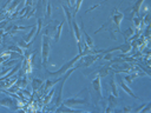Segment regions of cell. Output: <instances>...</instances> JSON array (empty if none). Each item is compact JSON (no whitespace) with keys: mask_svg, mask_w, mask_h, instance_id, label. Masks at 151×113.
<instances>
[{"mask_svg":"<svg viewBox=\"0 0 151 113\" xmlns=\"http://www.w3.org/2000/svg\"><path fill=\"white\" fill-rule=\"evenodd\" d=\"M104 55H101L100 53H96V54H86V55H81L79 58V60L74 64V66H77L78 68L80 67H90L92 64H94V61L101 59Z\"/></svg>","mask_w":151,"mask_h":113,"instance_id":"1","label":"cell"},{"mask_svg":"<svg viewBox=\"0 0 151 113\" xmlns=\"http://www.w3.org/2000/svg\"><path fill=\"white\" fill-rule=\"evenodd\" d=\"M81 56V54H78V55H76L74 58H72L70 61H67L66 64H64L58 71H55V72H52V71H48V69H46V73L48 74V75H51V77H58V75H63L64 73H66V71H68L70 68H72L73 66H74V64L79 60V58Z\"/></svg>","mask_w":151,"mask_h":113,"instance_id":"2","label":"cell"},{"mask_svg":"<svg viewBox=\"0 0 151 113\" xmlns=\"http://www.w3.org/2000/svg\"><path fill=\"white\" fill-rule=\"evenodd\" d=\"M41 61H42V66L46 65L47 60H48V55H50V39L47 35H42L41 36Z\"/></svg>","mask_w":151,"mask_h":113,"instance_id":"3","label":"cell"},{"mask_svg":"<svg viewBox=\"0 0 151 113\" xmlns=\"http://www.w3.org/2000/svg\"><path fill=\"white\" fill-rule=\"evenodd\" d=\"M110 19H111L112 24L114 25L117 32L122 33V31H120L119 28H120V24H122V21H123V19H124V14H123L118 8H113V11H112V13H111V15H110Z\"/></svg>","mask_w":151,"mask_h":113,"instance_id":"4","label":"cell"},{"mask_svg":"<svg viewBox=\"0 0 151 113\" xmlns=\"http://www.w3.org/2000/svg\"><path fill=\"white\" fill-rule=\"evenodd\" d=\"M84 91H85V89L80 91V92H79L78 94H76V97H73V98H68V99L64 100V104H65L66 106H73V105H86V104H87V99H85V98H80V97H81V94L84 93Z\"/></svg>","mask_w":151,"mask_h":113,"instance_id":"5","label":"cell"},{"mask_svg":"<svg viewBox=\"0 0 151 113\" xmlns=\"http://www.w3.org/2000/svg\"><path fill=\"white\" fill-rule=\"evenodd\" d=\"M116 74H117V81H118V85L120 86V88H122L126 94H129L130 97H132V98H134V99H137V100H140V98H138V97L130 89V87L124 82V80L120 78V75H118V73H116Z\"/></svg>","mask_w":151,"mask_h":113,"instance_id":"6","label":"cell"},{"mask_svg":"<svg viewBox=\"0 0 151 113\" xmlns=\"http://www.w3.org/2000/svg\"><path fill=\"white\" fill-rule=\"evenodd\" d=\"M17 100L18 99H12V98H8V97H5L2 99H0V106H5L9 109H17L18 106H17Z\"/></svg>","mask_w":151,"mask_h":113,"instance_id":"7","label":"cell"},{"mask_svg":"<svg viewBox=\"0 0 151 113\" xmlns=\"http://www.w3.org/2000/svg\"><path fill=\"white\" fill-rule=\"evenodd\" d=\"M143 2H144V0H137V1L132 5L131 8H127V9H131V12H130V14H129V16H127L129 20H132V18H134L136 14L139 15V12H140V9H142Z\"/></svg>","mask_w":151,"mask_h":113,"instance_id":"8","label":"cell"},{"mask_svg":"<svg viewBox=\"0 0 151 113\" xmlns=\"http://www.w3.org/2000/svg\"><path fill=\"white\" fill-rule=\"evenodd\" d=\"M57 25H59V21H57V20H50V21L47 22L46 27H45V32H44V34L47 35L48 38H50L51 35H53L54 32H55Z\"/></svg>","mask_w":151,"mask_h":113,"instance_id":"9","label":"cell"},{"mask_svg":"<svg viewBox=\"0 0 151 113\" xmlns=\"http://www.w3.org/2000/svg\"><path fill=\"white\" fill-rule=\"evenodd\" d=\"M101 78L99 77V75H97L93 80H92V87H93V89H94V92L98 94V97H99V99H101L103 98V92H101Z\"/></svg>","mask_w":151,"mask_h":113,"instance_id":"10","label":"cell"},{"mask_svg":"<svg viewBox=\"0 0 151 113\" xmlns=\"http://www.w3.org/2000/svg\"><path fill=\"white\" fill-rule=\"evenodd\" d=\"M63 9H64V13H65V16H66V20L68 22V27H70V31L72 29V20H73V15H72V12H71V8L66 5H61Z\"/></svg>","mask_w":151,"mask_h":113,"instance_id":"11","label":"cell"},{"mask_svg":"<svg viewBox=\"0 0 151 113\" xmlns=\"http://www.w3.org/2000/svg\"><path fill=\"white\" fill-rule=\"evenodd\" d=\"M107 100H109V107L105 109V112H111V111H113V108H114V107L117 106V104H118L117 97H114L113 94H110L109 98H107Z\"/></svg>","mask_w":151,"mask_h":113,"instance_id":"12","label":"cell"},{"mask_svg":"<svg viewBox=\"0 0 151 113\" xmlns=\"http://www.w3.org/2000/svg\"><path fill=\"white\" fill-rule=\"evenodd\" d=\"M64 24H65V19H64L63 21H60V22H59V26L55 28V32H54V34H53V40H54V42H58V41H59V39H60V34H61V29H63Z\"/></svg>","mask_w":151,"mask_h":113,"instance_id":"13","label":"cell"},{"mask_svg":"<svg viewBox=\"0 0 151 113\" xmlns=\"http://www.w3.org/2000/svg\"><path fill=\"white\" fill-rule=\"evenodd\" d=\"M72 29H73V32H74V35H76L77 41H79V40L81 39V31H80V28H79V26H78V24L76 22L74 19L72 20Z\"/></svg>","mask_w":151,"mask_h":113,"instance_id":"14","label":"cell"},{"mask_svg":"<svg viewBox=\"0 0 151 113\" xmlns=\"http://www.w3.org/2000/svg\"><path fill=\"white\" fill-rule=\"evenodd\" d=\"M35 33H37V25L32 26V29H31V32H29L28 34H26V35H24V36H22L24 41H26V42H31V41L33 40V36L35 35Z\"/></svg>","mask_w":151,"mask_h":113,"instance_id":"15","label":"cell"},{"mask_svg":"<svg viewBox=\"0 0 151 113\" xmlns=\"http://www.w3.org/2000/svg\"><path fill=\"white\" fill-rule=\"evenodd\" d=\"M111 71V67H109V66H101L97 72H96V74L97 75H99L100 78H105L106 75H109V72Z\"/></svg>","mask_w":151,"mask_h":113,"instance_id":"16","label":"cell"},{"mask_svg":"<svg viewBox=\"0 0 151 113\" xmlns=\"http://www.w3.org/2000/svg\"><path fill=\"white\" fill-rule=\"evenodd\" d=\"M42 84H44L42 79H38V78L32 79V82H31L32 88H33V91H34V92H35V91H38V89H39V88L42 86Z\"/></svg>","mask_w":151,"mask_h":113,"instance_id":"17","label":"cell"},{"mask_svg":"<svg viewBox=\"0 0 151 113\" xmlns=\"http://www.w3.org/2000/svg\"><path fill=\"white\" fill-rule=\"evenodd\" d=\"M133 33H134V29H133L132 27H127L124 32H122V34H123L124 38H125V41H129V40L131 39V36L133 35Z\"/></svg>","mask_w":151,"mask_h":113,"instance_id":"18","label":"cell"},{"mask_svg":"<svg viewBox=\"0 0 151 113\" xmlns=\"http://www.w3.org/2000/svg\"><path fill=\"white\" fill-rule=\"evenodd\" d=\"M110 88H111V92H112V94L114 95V97H117L118 98V88H117V82H116V80L112 78V79H110Z\"/></svg>","mask_w":151,"mask_h":113,"instance_id":"19","label":"cell"},{"mask_svg":"<svg viewBox=\"0 0 151 113\" xmlns=\"http://www.w3.org/2000/svg\"><path fill=\"white\" fill-rule=\"evenodd\" d=\"M57 112H79V111H77V109H73V108H70L68 106H66L65 104H60V107H58L57 108Z\"/></svg>","mask_w":151,"mask_h":113,"instance_id":"20","label":"cell"},{"mask_svg":"<svg viewBox=\"0 0 151 113\" xmlns=\"http://www.w3.org/2000/svg\"><path fill=\"white\" fill-rule=\"evenodd\" d=\"M81 4H83V0H76L74 7H73V8H71V9H72V15H73V16H74V15L78 13V11L80 9V6H81Z\"/></svg>","mask_w":151,"mask_h":113,"instance_id":"21","label":"cell"},{"mask_svg":"<svg viewBox=\"0 0 151 113\" xmlns=\"http://www.w3.org/2000/svg\"><path fill=\"white\" fill-rule=\"evenodd\" d=\"M60 79L61 78H57V80H46V82H45V91H47L50 87H52L53 85H55L57 82H59Z\"/></svg>","mask_w":151,"mask_h":113,"instance_id":"22","label":"cell"},{"mask_svg":"<svg viewBox=\"0 0 151 113\" xmlns=\"http://www.w3.org/2000/svg\"><path fill=\"white\" fill-rule=\"evenodd\" d=\"M131 21H133V24H134V28L136 29H140V31H143L142 28H140V24H143L142 22V19L138 16V18H132V20Z\"/></svg>","mask_w":151,"mask_h":113,"instance_id":"23","label":"cell"},{"mask_svg":"<svg viewBox=\"0 0 151 113\" xmlns=\"http://www.w3.org/2000/svg\"><path fill=\"white\" fill-rule=\"evenodd\" d=\"M7 49L8 51H12V52H18L19 54H24V51L21 49V47H19V46H7Z\"/></svg>","mask_w":151,"mask_h":113,"instance_id":"24","label":"cell"},{"mask_svg":"<svg viewBox=\"0 0 151 113\" xmlns=\"http://www.w3.org/2000/svg\"><path fill=\"white\" fill-rule=\"evenodd\" d=\"M19 60H17V59H13V60H9V59H7L6 61H4L1 65H2V67H11L12 65H14V64H17Z\"/></svg>","mask_w":151,"mask_h":113,"instance_id":"25","label":"cell"},{"mask_svg":"<svg viewBox=\"0 0 151 113\" xmlns=\"http://www.w3.org/2000/svg\"><path fill=\"white\" fill-rule=\"evenodd\" d=\"M53 93H54V88H52L51 92L48 93V95L45 98V100H44V105H48V104H50V101H51V99H52V97H53Z\"/></svg>","mask_w":151,"mask_h":113,"instance_id":"26","label":"cell"},{"mask_svg":"<svg viewBox=\"0 0 151 113\" xmlns=\"http://www.w3.org/2000/svg\"><path fill=\"white\" fill-rule=\"evenodd\" d=\"M150 109H151V102H146L140 111L142 112H150Z\"/></svg>","mask_w":151,"mask_h":113,"instance_id":"27","label":"cell"},{"mask_svg":"<svg viewBox=\"0 0 151 113\" xmlns=\"http://www.w3.org/2000/svg\"><path fill=\"white\" fill-rule=\"evenodd\" d=\"M8 21H9V19H4V20H1V21H0V29H4V28L8 25Z\"/></svg>","mask_w":151,"mask_h":113,"instance_id":"28","label":"cell"},{"mask_svg":"<svg viewBox=\"0 0 151 113\" xmlns=\"http://www.w3.org/2000/svg\"><path fill=\"white\" fill-rule=\"evenodd\" d=\"M106 1H109V0H103V1H100V2H98V4H96L94 6H92V7H90V8H88V9H87V11H86L85 13H87V12H91V11H93V9H94V8H97V7L99 6V5H101V4H104V2H106Z\"/></svg>","mask_w":151,"mask_h":113,"instance_id":"29","label":"cell"},{"mask_svg":"<svg viewBox=\"0 0 151 113\" xmlns=\"http://www.w3.org/2000/svg\"><path fill=\"white\" fill-rule=\"evenodd\" d=\"M25 6H32L33 7V1L32 0H25Z\"/></svg>","mask_w":151,"mask_h":113,"instance_id":"30","label":"cell"},{"mask_svg":"<svg viewBox=\"0 0 151 113\" xmlns=\"http://www.w3.org/2000/svg\"><path fill=\"white\" fill-rule=\"evenodd\" d=\"M123 111H124V112H130V111H132V107L126 106V107H124V108H123Z\"/></svg>","mask_w":151,"mask_h":113,"instance_id":"31","label":"cell"},{"mask_svg":"<svg viewBox=\"0 0 151 113\" xmlns=\"http://www.w3.org/2000/svg\"><path fill=\"white\" fill-rule=\"evenodd\" d=\"M65 1H66V4H67V6H68V7L71 8V6H72V5H71V0H65Z\"/></svg>","mask_w":151,"mask_h":113,"instance_id":"32","label":"cell"},{"mask_svg":"<svg viewBox=\"0 0 151 113\" xmlns=\"http://www.w3.org/2000/svg\"><path fill=\"white\" fill-rule=\"evenodd\" d=\"M32 1H33V4H34V2H37V1H38V0H32Z\"/></svg>","mask_w":151,"mask_h":113,"instance_id":"33","label":"cell"}]
</instances>
